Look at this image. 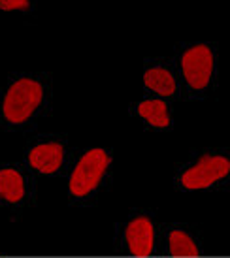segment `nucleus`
Segmentation results:
<instances>
[{
    "label": "nucleus",
    "instance_id": "nucleus-9",
    "mask_svg": "<svg viewBox=\"0 0 230 258\" xmlns=\"http://www.w3.org/2000/svg\"><path fill=\"white\" fill-rule=\"evenodd\" d=\"M138 113L144 117L145 121L158 126V128H166L170 124L168 119V111H166V104L162 100H145L138 106Z\"/></svg>",
    "mask_w": 230,
    "mask_h": 258
},
{
    "label": "nucleus",
    "instance_id": "nucleus-5",
    "mask_svg": "<svg viewBox=\"0 0 230 258\" xmlns=\"http://www.w3.org/2000/svg\"><path fill=\"white\" fill-rule=\"evenodd\" d=\"M127 241L134 256H147L153 251V224L149 219L140 217L127 226Z\"/></svg>",
    "mask_w": 230,
    "mask_h": 258
},
{
    "label": "nucleus",
    "instance_id": "nucleus-3",
    "mask_svg": "<svg viewBox=\"0 0 230 258\" xmlns=\"http://www.w3.org/2000/svg\"><path fill=\"white\" fill-rule=\"evenodd\" d=\"M230 172V162L224 157H204L196 162V166L189 168L187 172L181 175V183L185 188H208L215 181L226 177Z\"/></svg>",
    "mask_w": 230,
    "mask_h": 258
},
{
    "label": "nucleus",
    "instance_id": "nucleus-7",
    "mask_svg": "<svg viewBox=\"0 0 230 258\" xmlns=\"http://www.w3.org/2000/svg\"><path fill=\"white\" fill-rule=\"evenodd\" d=\"M144 83L160 96H170L176 93V79L164 68H151L144 76Z\"/></svg>",
    "mask_w": 230,
    "mask_h": 258
},
{
    "label": "nucleus",
    "instance_id": "nucleus-1",
    "mask_svg": "<svg viewBox=\"0 0 230 258\" xmlns=\"http://www.w3.org/2000/svg\"><path fill=\"white\" fill-rule=\"evenodd\" d=\"M42 96V85L34 79L15 81L4 98V117L14 124L25 122L40 106Z\"/></svg>",
    "mask_w": 230,
    "mask_h": 258
},
{
    "label": "nucleus",
    "instance_id": "nucleus-11",
    "mask_svg": "<svg viewBox=\"0 0 230 258\" xmlns=\"http://www.w3.org/2000/svg\"><path fill=\"white\" fill-rule=\"evenodd\" d=\"M29 0H0V10L12 12V10H27Z\"/></svg>",
    "mask_w": 230,
    "mask_h": 258
},
{
    "label": "nucleus",
    "instance_id": "nucleus-10",
    "mask_svg": "<svg viewBox=\"0 0 230 258\" xmlns=\"http://www.w3.org/2000/svg\"><path fill=\"white\" fill-rule=\"evenodd\" d=\"M170 252L174 256H196L198 249L193 243V239L183 232H172L170 234Z\"/></svg>",
    "mask_w": 230,
    "mask_h": 258
},
{
    "label": "nucleus",
    "instance_id": "nucleus-4",
    "mask_svg": "<svg viewBox=\"0 0 230 258\" xmlns=\"http://www.w3.org/2000/svg\"><path fill=\"white\" fill-rule=\"evenodd\" d=\"M181 68L187 83L193 89H204L209 83L213 70V55L206 45H194L183 55Z\"/></svg>",
    "mask_w": 230,
    "mask_h": 258
},
{
    "label": "nucleus",
    "instance_id": "nucleus-6",
    "mask_svg": "<svg viewBox=\"0 0 230 258\" xmlns=\"http://www.w3.org/2000/svg\"><path fill=\"white\" fill-rule=\"evenodd\" d=\"M30 166L42 173L57 172L63 164V145L61 144H42L30 151Z\"/></svg>",
    "mask_w": 230,
    "mask_h": 258
},
{
    "label": "nucleus",
    "instance_id": "nucleus-2",
    "mask_svg": "<svg viewBox=\"0 0 230 258\" xmlns=\"http://www.w3.org/2000/svg\"><path fill=\"white\" fill-rule=\"evenodd\" d=\"M108 164L109 157L102 149H91L85 153L70 177V192L74 196H85L96 188Z\"/></svg>",
    "mask_w": 230,
    "mask_h": 258
},
{
    "label": "nucleus",
    "instance_id": "nucleus-8",
    "mask_svg": "<svg viewBox=\"0 0 230 258\" xmlns=\"http://www.w3.org/2000/svg\"><path fill=\"white\" fill-rule=\"evenodd\" d=\"M25 194L23 177L15 170H0V198L8 202H19Z\"/></svg>",
    "mask_w": 230,
    "mask_h": 258
}]
</instances>
